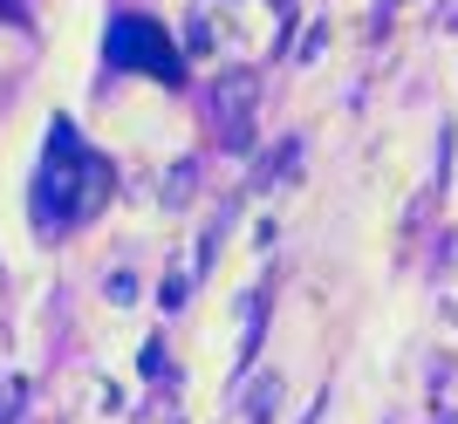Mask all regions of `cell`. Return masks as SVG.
<instances>
[{
	"label": "cell",
	"instance_id": "3",
	"mask_svg": "<svg viewBox=\"0 0 458 424\" xmlns=\"http://www.w3.org/2000/svg\"><path fill=\"white\" fill-rule=\"evenodd\" d=\"M253 97H260V76H253V69H226V76L212 82L206 110H212V131H219L226 151H247L253 144Z\"/></svg>",
	"mask_w": 458,
	"mask_h": 424
},
{
	"label": "cell",
	"instance_id": "4",
	"mask_svg": "<svg viewBox=\"0 0 458 424\" xmlns=\"http://www.w3.org/2000/svg\"><path fill=\"white\" fill-rule=\"evenodd\" d=\"M267 288H247V309H240V349H233V369H247L260 356V335H267Z\"/></svg>",
	"mask_w": 458,
	"mask_h": 424
},
{
	"label": "cell",
	"instance_id": "8",
	"mask_svg": "<svg viewBox=\"0 0 458 424\" xmlns=\"http://www.w3.org/2000/svg\"><path fill=\"white\" fill-rule=\"evenodd\" d=\"M103 294H110V301H137V281H131V274H110V288H103Z\"/></svg>",
	"mask_w": 458,
	"mask_h": 424
},
{
	"label": "cell",
	"instance_id": "6",
	"mask_svg": "<svg viewBox=\"0 0 458 424\" xmlns=\"http://www.w3.org/2000/svg\"><path fill=\"white\" fill-rule=\"evenodd\" d=\"M191 178H199V165H191V157H185V165H172V185H165V206H185V199H191Z\"/></svg>",
	"mask_w": 458,
	"mask_h": 424
},
{
	"label": "cell",
	"instance_id": "2",
	"mask_svg": "<svg viewBox=\"0 0 458 424\" xmlns=\"http://www.w3.org/2000/svg\"><path fill=\"white\" fill-rule=\"evenodd\" d=\"M103 55H110V69L151 76V82H165V89L185 82V55H178V41L165 35L151 14H116L110 35H103Z\"/></svg>",
	"mask_w": 458,
	"mask_h": 424
},
{
	"label": "cell",
	"instance_id": "9",
	"mask_svg": "<svg viewBox=\"0 0 458 424\" xmlns=\"http://www.w3.org/2000/svg\"><path fill=\"white\" fill-rule=\"evenodd\" d=\"M274 7H287V0H274Z\"/></svg>",
	"mask_w": 458,
	"mask_h": 424
},
{
	"label": "cell",
	"instance_id": "5",
	"mask_svg": "<svg viewBox=\"0 0 458 424\" xmlns=\"http://www.w3.org/2000/svg\"><path fill=\"white\" fill-rule=\"evenodd\" d=\"M274 404H281V377H260V384H253V397H247V424H267Z\"/></svg>",
	"mask_w": 458,
	"mask_h": 424
},
{
	"label": "cell",
	"instance_id": "7",
	"mask_svg": "<svg viewBox=\"0 0 458 424\" xmlns=\"http://www.w3.org/2000/svg\"><path fill=\"white\" fill-rule=\"evenodd\" d=\"M21 397H28V384L14 377V384L0 390V424H14V418H21Z\"/></svg>",
	"mask_w": 458,
	"mask_h": 424
},
{
	"label": "cell",
	"instance_id": "1",
	"mask_svg": "<svg viewBox=\"0 0 458 424\" xmlns=\"http://www.w3.org/2000/svg\"><path fill=\"white\" fill-rule=\"evenodd\" d=\"M110 192H116L110 157L89 151L69 116H55L41 172H35V219L41 226H82V219H96V212L110 206Z\"/></svg>",
	"mask_w": 458,
	"mask_h": 424
}]
</instances>
